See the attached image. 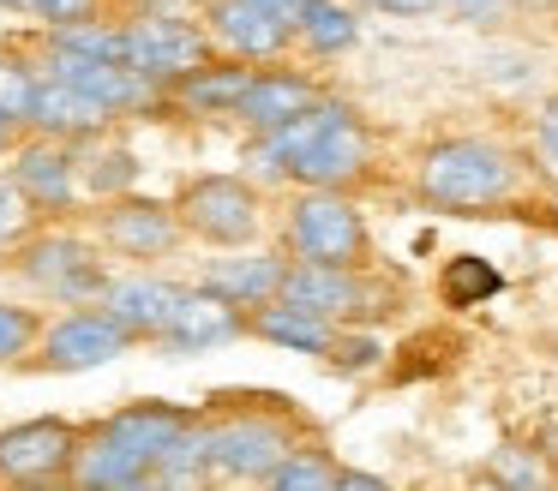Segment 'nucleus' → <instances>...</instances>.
I'll return each mask as SVG.
<instances>
[{"label":"nucleus","mask_w":558,"mask_h":491,"mask_svg":"<svg viewBox=\"0 0 558 491\" xmlns=\"http://www.w3.org/2000/svg\"><path fill=\"white\" fill-rule=\"evenodd\" d=\"M361 162H366V132L337 102H313L301 120L270 132L265 144V168L294 174L306 186H337V180L361 174Z\"/></svg>","instance_id":"nucleus-1"},{"label":"nucleus","mask_w":558,"mask_h":491,"mask_svg":"<svg viewBox=\"0 0 558 491\" xmlns=\"http://www.w3.org/2000/svg\"><path fill=\"white\" fill-rule=\"evenodd\" d=\"M421 192L433 204H445V210H481V204L510 192V162H505V150L474 144V138L438 144L421 162Z\"/></svg>","instance_id":"nucleus-2"},{"label":"nucleus","mask_w":558,"mask_h":491,"mask_svg":"<svg viewBox=\"0 0 558 491\" xmlns=\"http://www.w3.org/2000/svg\"><path fill=\"white\" fill-rule=\"evenodd\" d=\"M289 240H294V251L313 258V263H354L366 251L361 216H354V204H342L337 192H313V198L294 204Z\"/></svg>","instance_id":"nucleus-3"},{"label":"nucleus","mask_w":558,"mask_h":491,"mask_svg":"<svg viewBox=\"0 0 558 491\" xmlns=\"http://www.w3.org/2000/svg\"><path fill=\"white\" fill-rule=\"evenodd\" d=\"M181 216L193 222V234L217 240V246H241V240H253V228H258V198H253V186H241V180L210 174V180H193V186H186Z\"/></svg>","instance_id":"nucleus-4"},{"label":"nucleus","mask_w":558,"mask_h":491,"mask_svg":"<svg viewBox=\"0 0 558 491\" xmlns=\"http://www.w3.org/2000/svg\"><path fill=\"white\" fill-rule=\"evenodd\" d=\"M126 342H133V330H126L121 318H109V311H73V318H61L49 330L43 359H49L54 371H90V366L121 359Z\"/></svg>","instance_id":"nucleus-5"},{"label":"nucleus","mask_w":558,"mask_h":491,"mask_svg":"<svg viewBox=\"0 0 558 491\" xmlns=\"http://www.w3.org/2000/svg\"><path fill=\"white\" fill-rule=\"evenodd\" d=\"M205 450H210V467L229 474V479H270V467H277L294 443L277 419H229L222 431L205 438Z\"/></svg>","instance_id":"nucleus-6"},{"label":"nucleus","mask_w":558,"mask_h":491,"mask_svg":"<svg viewBox=\"0 0 558 491\" xmlns=\"http://www.w3.org/2000/svg\"><path fill=\"white\" fill-rule=\"evenodd\" d=\"M126 66L150 72V78H174V72H198L205 66V36L193 24L174 19H145L126 30Z\"/></svg>","instance_id":"nucleus-7"},{"label":"nucleus","mask_w":558,"mask_h":491,"mask_svg":"<svg viewBox=\"0 0 558 491\" xmlns=\"http://www.w3.org/2000/svg\"><path fill=\"white\" fill-rule=\"evenodd\" d=\"M54 78L78 84V90H90L97 102H109V108L150 102V72L126 66V60H97V54H85V48H66V42L54 48Z\"/></svg>","instance_id":"nucleus-8"},{"label":"nucleus","mask_w":558,"mask_h":491,"mask_svg":"<svg viewBox=\"0 0 558 491\" xmlns=\"http://www.w3.org/2000/svg\"><path fill=\"white\" fill-rule=\"evenodd\" d=\"M73 462V431L61 419H31V426L0 431V474L7 479H49Z\"/></svg>","instance_id":"nucleus-9"},{"label":"nucleus","mask_w":558,"mask_h":491,"mask_svg":"<svg viewBox=\"0 0 558 491\" xmlns=\"http://www.w3.org/2000/svg\"><path fill=\"white\" fill-rule=\"evenodd\" d=\"M25 275L37 287H49V294H61V299H97L102 287H109L85 240H43V246H31Z\"/></svg>","instance_id":"nucleus-10"},{"label":"nucleus","mask_w":558,"mask_h":491,"mask_svg":"<svg viewBox=\"0 0 558 491\" xmlns=\"http://www.w3.org/2000/svg\"><path fill=\"white\" fill-rule=\"evenodd\" d=\"M186 287H169V282H150V275H126V282H109L102 287V311L121 318L133 335H169L174 311H181Z\"/></svg>","instance_id":"nucleus-11"},{"label":"nucleus","mask_w":558,"mask_h":491,"mask_svg":"<svg viewBox=\"0 0 558 491\" xmlns=\"http://www.w3.org/2000/svg\"><path fill=\"white\" fill-rule=\"evenodd\" d=\"M282 299L318 311V318H349V311L366 306V287L349 275V263H313L306 258L301 270L282 275Z\"/></svg>","instance_id":"nucleus-12"},{"label":"nucleus","mask_w":558,"mask_h":491,"mask_svg":"<svg viewBox=\"0 0 558 491\" xmlns=\"http://www.w3.org/2000/svg\"><path fill=\"white\" fill-rule=\"evenodd\" d=\"M234 330H241V318H234V299L217 294V287H205V294H186V299H181V311H174L162 347H169V354H205V347L229 342Z\"/></svg>","instance_id":"nucleus-13"},{"label":"nucleus","mask_w":558,"mask_h":491,"mask_svg":"<svg viewBox=\"0 0 558 491\" xmlns=\"http://www.w3.org/2000/svg\"><path fill=\"white\" fill-rule=\"evenodd\" d=\"M294 24L277 19L265 0H217V36L234 54H277Z\"/></svg>","instance_id":"nucleus-14"},{"label":"nucleus","mask_w":558,"mask_h":491,"mask_svg":"<svg viewBox=\"0 0 558 491\" xmlns=\"http://www.w3.org/2000/svg\"><path fill=\"white\" fill-rule=\"evenodd\" d=\"M313 102H318L313 84L294 78V72H253V90L241 96V108H234V114H246L253 126L277 132V126H289V120H301Z\"/></svg>","instance_id":"nucleus-15"},{"label":"nucleus","mask_w":558,"mask_h":491,"mask_svg":"<svg viewBox=\"0 0 558 491\" xmlns=\"http://www.w3.org/2000/svg\"><path fill=\"white\" fill-rule=\"evenodd\" d=\"M109 438L121 443V450H133L138 462H150V474H157V462L174 450V443L186 438V419L174 414V407H126V414L109 419Z\"/></svg>","instance_id":"nucleus-16"},{"label":"nucleus","mask_w":558,"mask_h":491,"mask_svg":"<svg viewBox=\"0 0 558 491\" xmlns=\"http://www.w3.org/2000/svg\"><path fill=\"white\" fill-rule=\"evenodd\" d=\"M109 114H114L109 102H97L90 90H78V84H66V78L43 84L37 108H31V120H37L43 132H90V126H102Z\"/></svg>","instance_id":"nucleus-17"},{"label":"nucleus","mask_w":558,"mask_h":491,"mask_svg":"<svg viewBox=\"0 0 558 491\" xmlns=\"http://www.w3.org/2000/svg\"><path fill=\"white\" fill-rule=\"evenodd\" d=\"M73 479H78V486H97V491H138L150 479V462H138L133 450H121V443L102 431L90 450H78Z\"/></svg>","instance_id":"nucleus-18"},{"label":"nucleus","mask_w":558,"mask_h":491,"mask_svg":"<svg viewBox=\"0 0 558 491\" xmlns=\"http://www.w3.org/2000/svg\"><path fill=\"white\" fill-rule=\"evenodd\" d=\"M109 240L126 258H157L174 246V222L162 204H121V210H109Z\"/></svg>","instance_id":"nucleus-19"},{"label":"nucleus","mask_w":558,"mask_h":491,"mask_svg":"<svg viewBox=\"0 0 558 491\" xmlns=\"http://www.w3.org/2000/svg\"><path fill=\"white\" fill-rule=\"evenodd\" d=\"M282 263L270 258V251H246V258H222L217 270H210V287L217 294H229L234 306H258V299L282 294Z\"/></svg>","instance_id":"nucleus-20"},{"label":"nucleus","mask_w":558,"mask_h":491,"mask_svg":"<svg viewBox=\"0 0 558 491\" xmlns=\"http://www.w3.org/2000/svg\"><path fill=\"white\" fill-rule=\"evenodd\" d=\"M258 335L265 342H277V347H294V354H325L330 347V318H318V311H306V306H265L258 311Z\"/></svg>","instance_id":"nucleus-21"},{"label":"nucleus","mask_w":558,"mask_h":491,"mask_svg":"<svg viewBox=\"0 0 558 491\" xmlns=\"http://www.w3.org/2000/svg\"><path fill=\"white\" fill-rule=\"evenodd\" d=\"M19 186H25L37 204H54V210L73 204V156L54 150V144L49 150H25L19 156Z\"/></svg>","instance_id":"nucleus-22"},{"label":"nucleus","mask_w":558,"mask_h":491,"mask_svg":"<svg viewBox=\"0 0 558 491\" xmlns=\"http://www.w3.org/2000/svg\"><path fill=\"white\" fill-rule=\"evenodd\" d=\"M253 90V72L241 66H198L193 78H186V102L193 108H210V114H222V108H241V96Z\"/></svg>","instance_id":"nucleus-23"},{"label":"nucleus","mask_w":558,"mask_h":491,"mask_svg":"<svg viewBox=\"0 0 558 491\" xmlns=\"http://www.w3.org/2000/svg\"><path fill=\"white\" fill-rule=\"evenodd\" d=\"M270 486L277 491H337L342 467H330L325 455H313V450H289L277 467H270Z\"/></svg>","instance_id":"nucleus-24"},{"label":"nucleus","mask_w":558,"mask_h":491,"mask_svg":"<svg viewBox=\"0 0 558 491\" xmlns=\"http://www.w3.org/2000/svg\"><path fill=\"white\" fill-rule=\"evenodd\" d=\"M498 287H505V275H498L486 258H450L445 263V299L450 306H481V299L498 294Z\"/></svg>","instance_id":"nucleus-25"},{"label":"nucleus","mask_w":558,"mask_h":491,"mask_svg":"<svg viewBox=\"0 0 558 491\" xmlns=\"http://www.w3.org/2000/svg\"><path fill=\"white\" fill-rule=\"evenodd\" d=\"M301 36L318 48V54H337V48L354 42V19L342 7H330V0H306L301 12Z\"/></svg>","instance_id":"nucleus-26"},{"label":"nucleus","mask_w":558,"mask_h":491,"mask_svg":"<svg viewBox=\"0 0 558 491\" xmlns=\"http://www.w3.org/2000/svg\"><path fill=\"white\" fill-rule=\"evenodd\" d=\"M37 90H43V84L31 78L25 66L0 60V114H7V120H31V108H37Z\"/></svg>","instance_id":"nucleus-27"},{"label":"nucleus","mask_w":558,"mask_h":491,"mask_svg":"<svg viewBox=\"0 0 558 491\" xmlns=\"http://www.w3.org/2000/svg\"><path fill=\"white\" fill-rule=\"evenodd\" d=\"M31 335H37V323H31V311L19 306H0V359H13L31 347Z\"/></svg>","instance_id":"nucleus-28"},{"label":"nucleus","mask_w":558,"mask_h":491,"mask_svg":"<svg viewBox=\"0 0 558 491\" xmlns=\"http://www.w3.org/2000/svg\"><path fill=\"white\" fill-rule=\"evenodd\" d=\"M493 479H505V486H541V479H546V467H541V462H522L517 450H498Z\"/></svg>","instance_id":"nucleus-29"},{"label":"nucleus","mask_w":558,"mask_h":491,"mask_svg":"<svg viewBox=\"0 0 558 491\" xmlns=\"http://www.w3.org/2000/svg\"><path fill=\"white\" fill-rule=\"evenodd\" d=\"M25 198H31L25 186H7V180H0V240H13L19 228H25V216H31Z\"/></svg>","instance_id":"nucleus-30"},{"label":"nucleus","mask_w":558,"mask_h":491,"mask_svg":"<svg viewBox=\"0 0 558 491\" xmlns=\"http://www.w3.org/2000/svg\"><path fill=\"white\" fill-rule=\"evenodd\" d=\"M31 7H37L49 24H78L90 12V0H31Z\"/></svg>","instance_id":"nucleus-31"},{"label":"nucleus","mask_w":558,"mask_h":491,"mask_svg":"<svg viewBox=\"0 0 558 491\" xmlns=\"http://www.w3.org/2000/svg\"><path fill=\"white\" fill-rule=\"evenodd\" d=\"M373 354H378L373 342H349L342 347V366H373Z\"/></svg>","instance_id":"nucleus-32"},{"label":"nucleus","mask_w":558,"mask_h":491,"mask_svg":"<svg viewBox=\"0 0 558 491\" xmlns=\"http://www.w3.org/2000/svg\"><path fill=\"white\" fill-rule=\"evenodd\" d=\"M270 12H277V19H289L294 30H301V12H306V0H265Z\"/></svg>","instance_id":"nucleus-33"},{"label":"nucleus","mask_w":558,"mask_h":491,"mask_svg":"<svg viewBox=\"0 0 558 491\" xmlns=\"http://www.w3.org/2000/svg\"><path fill=\"white\" fill-rule=\"evenodd\" d=\"M366 7H385V12H433L438 0H366Z\"/></svg>","instance_id":"nucleus-34"},{"label":"nucleus","mask_w":558,"mask_h":491,"mask_svg":"<svg viewBox=\"0 0 558 491\" xmlns=\"http://www.w3.org/2000/svg\"><path fill=\"white\" fill-rule=\"evenodd\" d=\"M342 486H349V491H378L385 479H378V474H342Z\"/></svg>","instance_id":"nucleus-35"},{"label":"nucleus","mask_w":558,"mask_h":491,"mask_svg":"<svg viewBox=\"0 0 558 491\" xmlns=\"http://www.w3.org/2000/svg\"><path fill=\"white\" fill-rule=\"evenodd\" d=\"M450 7H457V12H469V19H486V12L498 7V0H450Z\"/></svg>","instance_id":"nucleus-36"},{"label":"nucleus","mask_w":558,"mask_h":491,"mask_svg":"<svg viewBox=\"0 0 558 491\" xmlns=\"http://www.w3.org/2000/svg\"><path fill=\"white\" fill-rule=\"evenodd\" d=\"M546 150H553V156H558V102H553V108H546Z\"/></svg>","instance_id":"nucleus-37"},{"label":"nucleus","mask_w":558,"mask_h":491,"mask_svg":"<svg viewBox=\"0 0 558 491\" xmlns=\"http://www.w3.org/2000/svg\"><path fill=\"white\" fill-rule=\"evenodd\" d=\"M7 138H13V120H7V114H0V144H7Z\"/></svg>","instance_id":"nucleus-38"},{"label":"nucleus","mask_w":558,"mask_h":491,"mask_svg":"<svg viewBox=\"0 0 558 491\" xmlns=\"http://www.w3.org/2000/svg\"><path fill=\"white\" fill-rule=\"evenodd\" d=\"M553 210H558V198H553Z\"/></svg>","instance_id":"nucleus-39"}]
</instances>
